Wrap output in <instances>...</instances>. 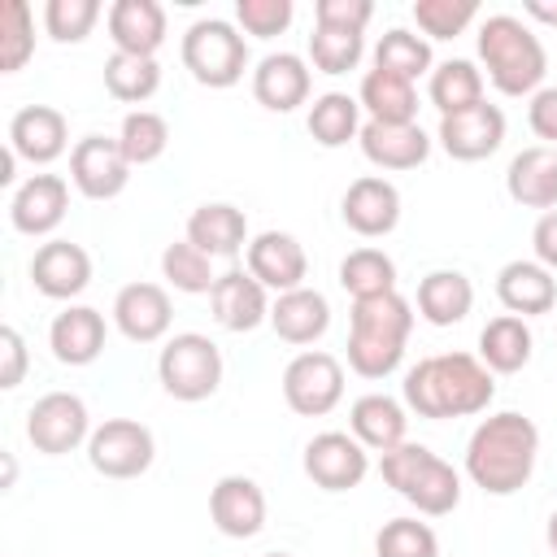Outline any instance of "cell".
<instances>
[{
  "label": "cell",
  "instance_id": "31",
  "mask_svg": "<svg viewBox=\"0 0 557 557\" xmlns=\"http://www.w3.org/2000/svg\"><path fill=\"white\" fill-rule=\"evenodd\" d=\"M348 426H352V435H357L366 448L392 453L396 444H405L409 418H405V405H400V400H392V396H383V392H370V396L352 400Z\"/></svg>",
  "mask_w": 557,
  "mask_h": 557
},
{
  "label": "cell",
  "instance_id": "40",
  "mask_svg": "<svg viewBox=\"0 0 557 557\" xmlns=\"http://www.w3.org/2000/svg\"><path fill=\"white\" fill-rule=\"evenodd\" d=\"M117 144H122V152H126L131 165H148V161H157V157L165 152V144H170V126H165L161 113H152V109H135V113L122 117Z\"/></svg>",
  "mask_w": 557,
  "mask_h": 557
},
{
  "label": "cell",
  "instance_id": "13",
  "mask_svg": "<svg viewBox=\"0 0 557 557\" xmlns=\"http://www.w3.org/2000/svg\"><path fill=\"white\" fill-rule=\"evenodd\" d=\"M435 139L453 161H483L505 144V113L496 104L479 100V104H470L461 113L440 117V135Z\"/></svg>",
  "mask_w": 557,
  "mask_h": 557
},
{
  "label": "cell",
  "instance_id": "50",
  "mask_svg": "<svg viewBox=\"0 0 557 557\" xmlns=\"http://www.w3.org/2000/svg\"><path fill=\"white\" fill-rule=\"evenodd\" d=\"M531 248H535V261L544 270H557V209L540 213V222L531 231Z\"/></svg>",
  "mask_w": 557,
  "mask_h": 557
},
{
  "label": "cell",
  "instance_id": "25",
  "mask_svg": "<svg viewBox=\"0 0 557 557\" xmlns=\"http://www.w3.org/2000/svg\"><path fill=\"white\" fill-rule=\"evenodd\" d=\"M52 357L61 366H91L104 352V313L91 305H70L48 326Z\"/></svg>",
  "mask_w": 557,
  "mask_h": 557
},
{
  "label": "cell",
  "instance_id": "48",
  "mask_svg": "<svg viewBox=\"0 0 557 557\" xmlns=\"http://www.w3.org/2000/svg\"><path fill=\"white\" fill-rule=\"evenodd\" d=\"M26 374V339L17 326H0V387H17Z\"/></svg>",
  "mask_w": 557,
  "mask_h": 557
},
{
  "label": "cell",
  "instance_id": "39",
  "mask_svg": "<svg viewBox=\"0 0 557 557\" xmlns=\"http://www.w3.org/2000/svg\"><path fill=\"white\" fill-rule=\"evenodd\" d=\"M161 274L170 278L174 292H187V296H205V292H213V283H218L213 257L200 252L191 239H178V244H170V248L161 252Z\"/></svg>",
  "mask_w": 557,
  "mask_h": 557
},
{
  "label": "cell",
  "instance_id": "9",
  "mask_svg": "<svg viewBox=\"0 0 557 557\" xmlns=\"http://www.w3.org/2000/svg\"><path fill=\"white\" fill-rule=\"evenodd\" d=\"M344 396V366L331 352H296L283 370V400L300 418H322Z\"/></svg>",
  "mask_w": 557,
  "mask_h": 557
},
{
  "label": "cell",
  "instance_id": "10",
  "mask_svg": "<svg viewBox=\"0 0 557 557\" xmlns=\"http://www.w3.org/2000/svg\"><path fill=\"white\" fill-rule=\"evenodd\" d=\"M26 440L48 457H61V453H74L78 444H87L91 440V418H87L83 396H74V392L39 396L26 413Z\"/></svg>",
  "mask_w": 557,
  "mask_h": 557
},
{
  "label": "cell",
  "instance_id": "5",
  "mask_svg": "<svg viewBox=\"0 0 557 557\" xmlns=\"http://www.w3.org/2000/svg\"><path fill=\"white\" fill-rule=\"evenodd\" d=\"M379 470H383V483L396 487V496L426 518H444L461 505V474L444 457H435L426 444H396L392 453H383Z\"/></svg>",
  "mask_w": 557,
  "mask_h": 557
},
{
  "label": "cell",
  "instance_id": "6",
  "mask_svg": "<svg viewBox=\"0 0 557 557\" xmlns=\"http://www.w3.org/2000/svg\"><path fill=\"white\" fill-rule=\"evenodd\" d=\"M157 379L174 400H209L222 383V352L209 335L200 331H183L174 339H165L161 357H157Z\"/></svg>",
  "mask_w": 557,
  "mask_h": 557
},
{
  "label": "cell",
  "instance_id": "41",
  "mask_svg": "<svg viewBox=\"0 0 557 557\" xmlns=\"http://www.w3.org/2000/svg\"><path fill=\"white\" fill-rule=\"evenodd\" d=\"M35 52V17L26 0H4L0 4V70L13 74L30 61Z\"/></svg>",
  "mask_w": 557,
  "mask_h": 557
},
{
  "label": "cell",
  "instance_id": "14",
  "mask_svg": "<svg viewBox=\"0 0 557 557\" xmlns=\"http://www.w3.org/2000/svg\"><path fill=\"white\" fill-rule=\"evenodd\" d=\"M339 213H344L348 231H357L361 239L392 235L396 222H400V191H396V183H387L379 174H361V178L348 183V191L339 200Z\"/></svg>",
  "mask_w": 557,
  "mask_h": 557
},
{
  "label": "cell",
  "instance_id": "34",
  "mask_svg": "<svg viewBox=\"0 0 557 557\" xmlns=\"http://www.w3.org/2000/svg\"><path fill=\"white\" fill-rule=\"evenodd\" d=\"M426 91H431V104L440 109V117L461 113V109H470V104L483 100V70L474 61H466V57L440 61L431 70V87Z\"/></svg>",
  "mask_w": 557,
  "mask_h": 557
},
{
  "label": "cell",
  "instance_id": "8",
  "mask_svg": "<svg viewBox=\"0 0 557 557\" xmlns=\"http://www.w3.org/2000/svg\"><path fill=\"white\" fill-rule=\"evenodd\" d=\"M157 457V440L135 418H109L87 440V461L104 479H139Z\"/></svg>",
  "mask_w": 557,
  "mask_h": 557
},
{
  "label": "cell",
  "instance_id": "32",
  "mask_svg": "<svg viewBox=\"0 0 557 557\" xmlns=\"http://www.w3.org/2000/svg\"><path fill=\"white\" fill-rule=\"evenodd\" d=\"M474 305V287L461 270H431L422 283H418V313L431 322V326H453L470 313Z\"/></svg>",
  "mask_w": 557,
  "mask_h": 557
},
{
  "label": "cell",
  "instance_id": "53",
  "mask_svg": "<svg viewBox=\"0 0 557 557\" xmlns=\"http://www.w3.org/2000/svg\"><path fill=\"white\" fill-rule=\"evenodd\" d=\"M261 557H292V553H261Z\"/></svg>",
  "mask_w": 557,
  "mask_h": 557
},
{
  "label": "cell",
  "instance_id": "23",
  "mask_svg": "<svg viewBox=\"0 0 557 557\" xmlns=\"http://www.w3.org/2000/svg\"><path fill=\"white\" fill-rule=\"evenodd\" d=\"M309 87H313L309 65H305V57H296V52H270V57H261V65L252 70V96H257V104H265L270 113H292V109H300V104L309 100Z\"/></svg>",
  "mask_w": 557,
  "mask_h": 557
},
{
  "label": "cell",
  "instance_id": "27",
  "mask_svg": "<svg viewBox=\"0 0 557 557\" xmlns=\"http://www.w3.org/2000/svg\"><path fill=\"white\" fill-rule=\"evenodd\" d=\"M496 296L513 318H535L557 305V278L540 261H509L496 274Z\"/></svg>",
  "mask_w": 557,
  "mask_h": 557
},
{
  "label": "cell",
  "instance_id": "30",
  "mask_svg": "<svg viewBox=\"0 0 557 557\" xmlns=\"http://www.w3.org/2000/svg\"><path fill=\"white\" fill-rule=\"evenodd\" d=\"M531 348H535V335H531L527 318L500 313L479 331V361L492 374H518L531 361Z\"/></svg>",
  "mask_w": 557,
  "mask_h": 557
},
{
  "label": "cell",
  "instance_id": "24",
  "mask_svg": "<svg viewBox=\"0 0 557 557\" xmlns=\"http://www.w3.org/2000/svg\"><path fill=\"white\" fill-rule=\"evenodd\" d=\"M505 191L522 209H557V148H522L505 170Z\"/></svg>",
  "mask_w": 557,
  "mask_h": 557
},
{
  "label": "cell",
  "instance_id": "47",
  "mask_svg": "<svg viewBox=\"0 0 557 557\" xmlns=\"http://www.w3.org/2000/svg\"><path fill=\"white\" fill-rule=\"evenodd\" d=\"M370 17H374L370 0H318L313 4V22L335 26V30H366Z\"/></svg>",
  "mask_w": 557,
  "mask_h": 557
},
{
  "label": "cell",
  "instance_id": "7",
  "mask_svg": "<svg viewBox=\"0 0 557 557\" xmlns=\"http://www.w3.org/2000/svg\"><path fill=\"white\" fill-rule=\"evenodd\" d=\"M183 65L205 87H235L248 70V44L231 22L200 17L183 35Z\"/></svg>",
  "mask_w": 557,
  "mask_h": 557
},
{
  "label": "cell",
  "instance_id": "42",
  "mask_svg": "<svg viewBox=\"0 0 557 557\" xmlns=\"http://www.w3.org/2000/svg\"><path fill=\"white\" fill-rule=\"evenodd\" d=\"M361 52H366L361 30L313 26V35H309V61H313L322 74H348V70H357Z\"/></svg>",
  "mask_w": 557,
  "mask_h": 557
},
{
  "label": "cell",
  "instance_id": "3",
  "mask_svg": "<svg viewBox=\"0 0 557 557\" xmlns=\"http://www.w3.org/2000/svg\"><path fill=\"white\" fill-rule=\"evenodd\" d=\"M413 331V305L400 292L352 300L348 313V370L361 379H387L409 344Z\"/></svg>",
  "mask_w": 557,
  "mask_h": 557
},
{
  "label": "cell",
  "instance_id": "4",
  "mask_svg": "<svg viewBox=\"0 0 557 557\" xmlns=\"http://www.w3.org/2000/svg\"><path fill=\"white\" fill-rule=\"evenodd\" d=\"M479 61L487 70V83L500 96H535L548 70L540 35L513 17V13H492L479 26Z\"/></svg>",
  "mask_w": 557,
  "mask_h": 557
},
{
  "label": "cell",
  "instance_id": "15",
  "mask_svg": "<svg viewBox=\"0 0 557 557\" xmlns=\"http://www.w3.org/2000/svg\"><path fill=\"white\" fill-rule=\"evenodd\" d=\"M248 274L265 287V292H296L305 287L309 274V257L300 248L296 235L287 231H261L257 239H248Z\"/></svg>",
  "mask_w": 557,
  "mask_h": 557
},
{
  "label": "cell",
  "instance_id": "16",
  "mask_svg": "<svg viewBox=\"0 0 557 557\" xmlns=\"http://www.w3.org/2000/svg\"><path fill=\"white\" fill-rule=\"evenodd\" d=\"M209 518L222 535L248 540L265 527V492L248 474H226L209 492Z\"/></svg>",
  "mask_w": 557,
  "mask_h": 557
},
{
  "label": "cell",
  "instance_id": "37",
  "mask_svg": "<svg viewBox=\"0 0 557 557\" xmlns=\"http://www.w3.org/2000/svg\"><path fill=\"white\" fill-rule=\"evenodd\" d=\"M104 87L113 100H126V104H144L157 96L161 87V65L157 57H131V52H113L104 61Z\"/></svg>",
  "mask_w": 557,
  "mask_h": 557
},
{
  "label": "cell",
  "instance_id": "43",
  "mask_svg": "<svg viewBox=\"0 0 557 557\" xmlns=\"http://www.w3.org/2000/svg\"><path fill=\"white\" fill-rule=\"evenodd\" d=\"M374 553L379 557H440V540L418 518H392V522L379 527Z\"/></svg>",
  "mask_w": 557,
  "mask_h": 557
},
{
  "label": "cell",
  "instance_id": "38",
  "mask_svg": "<svg viewBox=\"0 0 557 557\" xmlns=\"http://www.w3.org/2000/svg\"><path fill=\"white\" fill-rule=\"evenodd\" d=\"M374 70H387L396 78H418L431 70V44L405 26H392L379 44H374Z\"/></svg>",
  "mask_w": 557,
  "mask_h": 557
},
{
  "label": "cell",
  "instance_id": "2",
  "mask_svg": "<svg viewBox=\"0 0 557 557\" xmlns=\"http://www.w3.org/2000/svg\"><path fill=\"white\" fill-rule=\"evenodd\" d=\"M535 457H540L535 422L527 413L505 409L474 426V435L466 444V474L487 496H513L518 487H527Z\"/></svg>",
  "mask_w": 557,
  "mask_h": 557
},
{
  "label": "cell",
  "instance_id": "12",
  "mask_svg": "<svg viewBox=\"0 0 557 557\" xmlns=\"http://www.w3.org/2000/svg\"><path fill=\"white\" fill-rule=\"evenodd\" d=\"M70 178H74V187L87 200H113L131 183V161H126V152H122L117 139L87 135L70 152Z\"/></svg>",
  "mask_w": 557,
  "mask_h": 557
},
{
  "label": "cell",
  "instance_id": "20",
  "mask_svg": "<svg viewBox=\"0 0 557 557\" xmlns=\"http://www.w3.org/2000/svg\"><path fill=\"white\" fill-rule=\"evenodd\" d=\"M170 296L161 283H126L113 296V322L131 344H157L170 331Z\"/></svg>",
  "mask_w": 557,
  "mask_h": 557
},
{
  "label": "cell",
  "instance_id": "22",
  "mask_svg": "<svg viewBox=\"0 0 557 557\" xmlns=\"http://www.w3.org/2000/svg\"><path fill=\"white\" fill-rule=\"evenodd\" d=\"M209 305H213V318L218 326L244 335V331H257L261 322H270V300H265V287L248 274V270H226L218 274L213 292H209Z\"/></svg>",
  "mask_w": 557,
  "mask_h": 557
},
{
  "label": "cell",
  "instance_id": "21",
  "mask_svg": "<svg viewBox=\"0 0 557 557\" xmlns=\"http://www.w3.org/2000/svg\"><path fill=\"white\" fill-rule=\"evenodd\" d=\"M65 209H70V187L61 174H30L9 200V218L22 235H52Z\"/></svg>",
  "mask_w": 557,
  "mask_h": 557
},
{
  "label": "cell",
  "instance_id": "49",
  "mask_svg": "<svg viewBox=\"0 0 557 557\" xmlns=\"http://www.w3.org/2000/svg\"><path fill=\"white\" fill-rule=\"evenodd\" d=\"M527 122H531V131H535L548 148H557V87H540V91L531 96Z\"/></svg>",
  "mask_w": 557,
  "mask_h": 557
},
{
  "label": "cell",
  "instance_id": "35",
  "mask_svg": "<svg viewBox=\"0 0 557 557\" xmlns=\"http://www.w3.org/2000/svg\"><path fill=\"white\" fill-rule=\"evenodd\" d=\"M339 287L352 300H370V296H387L396 292V261L383 248H352L339 261Z\"/></svg>",
  "mask_w": 557,
  "mask_h": 557
},
{
  "label": "cell",
  "instance_id": "52",
  "mask_svg": "<svg viewBox=\"0 0 557 557\" xmlns=\"http://www.w3.org/2000/svg\"><path fill=\"white\" fill-rule=\"evenodd\" d=\"M548 548H553V553H557V513H553V518H548Z\"/></svg>",
  "mask_w": 557,
  "mask_h": 557
},
{
  "label": "cell",
  "instance_id": "1",
  "mask_svg": "<svg viewBox=\"0 0 557 557\" xmlns=\"http://www.w3.org/2000/svg\"><path fill=\"white\" fill-rule=\"evenodd\" d=\"M492 396V370L470 352H435L405 374V405L418 418H470L483 413Z\"/></svg>",
  "mask_w": 557,
  "mask_h": 557
},
{
  "label": "cell",
  "instance_id": "17",
  "mask_svg": "<svg viewBox=\"0 0 557 557\" xmlns=\"http://www.w3.org/2000/svg\"><path fill=\"white\" fill-rule=\"evenodd\" d=\"M9 148L30 161V165H48L57 161L65 148H70V126H65V113L52 109V104H26L13 113L9 122Z\"/></svg>",
  "mask_w": 557,
  "mask_h": 557
},
{
  "label": "cell",
  "instance_id": "29",
  "mask_svg": "<svg viewBox=\"0 0 557 557\" xmlns=\"http://www.w3.org/2000/svg\"><path fill=\"white\" fill-rule=\"evenodd\" d=\"M187 239L209 257H235L248 244V218H244V209H235L226 200L200 205L187 218Z\"/></svg>",
  "mask_w": 557,
  "mask_h": 557
},
{
  "label": "cell",
  "instance_id": "44",
  "mask_svg": "<svg viewBox=\"0 0 557 557\" xmlns=\"http://www.w3.org/2000/svg\"><path fill=\"white\" fill-rule=\"evenodd\" d=\"M96 22H100L96 0H48L44 4V30L57 44H83Z\"/></svg>",
  "mask_w": 557,
  "mask_h": 557
},
{
  "label": "cell",
  "instance_id": "28",
  "mask_svg": "<svg viewBox=\"0 0 557 557\" xmlns=\"http://www.w3.org/2000/svg\"><path fill=\"white\" fill-rule=\"evenodd\" d=\"M270 326L283 344H313L326 335L331 326V305L322 292L313 287H296V292H283L274 305H270Z\"/></svg>",
  "mask_w": 557,
  "mask_h": 557
},
{
  "label": "cell",
  "instance_id": "46",
  "mask_svg": "<svg viewBox=\"0 0 557 557\" xmlns=\"http://www.w3.org/2000/svg\"><path fill=\"white\" fill-rule=\"evenodd\" d=\"M292 0H235V17L248 35L257 39H274L292 26Z\"/></svg>",
  "mask_w": 557,
  "mask_h": 557
},
{
  "label": "cell",
  "instance_id": "45",
  "mask_svg": "<svg viewBox=\"0 0 557 557\" xmlns=\"http://www.w3.org/2000/svg\"><path fill=\"white\" fill-rule=\"evenodd\" d=\"M474 17H479L474 0H418L413 4V22L431 39H457Z\"/></svg>",
  "mask_w": 557,
  "mask_h": 557
},
{
  "label": "cell",
  "instance_id": "19",
  "mask_svg": "<svg viewBox=\"0 0 557 557\" xmlns=\"http://www.w3.org/2000/svg\"><path fill=\"white\" fill-rule=\"evenodd\" d=\"M30 283L48 300H74L91 283V257H87V248H78L70 239L39 244V252L30 257Z\"/></svg>",
  "mask_w": 557,
  "mask_h": 557
},
{
  "label": "cell",
  "instance_id": "18",
  "mask_svg": "<svg viewBox=\"0 0 557 557\" xmlns=\"http://www.w3.org/2000/svg\"><path fill=\"white\" fill-rule=\"evenodd\" d=\"M357 144L379 170H418L431 157V135L418 122H366Z\"/></svg>",
  "mask_w": 557,
  "mask_h": 557
},
{
  "label": "cell",
  "instance_id": "33",
  "mask_svg": "<svg viewBox=\"0 0 557 557\" xmlns=\"http://www.w3.org/2000/svg\"><path fill=\"white\" fill-rule=\"evenodd\" d=\"M370 122H413L418 117V91L409 78H396L387 70H370L357 91Z\"/></svg>",
  "mask_w": 557,
  "mask_h": 557
},
{
  "label": "cell",
  "instance_id": "11",
  "mask_svg": "<svg viewBox=\"0 0 557 557\" xmlns=\"http://www.w3.org/2000/svg\"><path fill=\"white\" fill-rule=\"evenodd\" d=\"M305 474L322 492H352L370 474V453L348 431H322L305 444Z\"/></svg>",
  "mask_w": 557,
  "mask_h": 557
},
{
  "label": "cell",
  "instance_id": "51",
  "mask_svg": "<svg viewBox=\"0 0 557 557\" xmlns=\"http://www.w3.org/2000/svg\"><path fill=\"white\" fill-rule=\"evenodd\" d=\"M522 9H527L531 17H540V22H548V26H557V4H553V0H527Z\"/></svg>",
  "mask_w": 557,
  "mask_h": 557
},
{
  "label": "cell",
  "instance_id": "26",
  "mask_svg": "<svg viewBox=\"0 0 557 557\" xmlns=\"http://www.w3.org/2000/svg\"><path fill=\"white\" fill-rule=\"evenodd\" d=\"M109 39L117 52L157 57L165 44V9L157 0H117L109 4Z\"/></svg>",
  "mask_w": 557,
  "mask_h": 557
},
{
  "label": "cell",
  "instance_id": "36",
  "mask_svg": "<svg viewBox=\"0 0 557 557\" xmlns=\"http://www.w3.org/2000/svg\"><path fill=\"white\" fill-rule=\"evenodd\" d=\"M309 135L322 148H344L348 139L361 135V100H352L348 91L318 96L313 109H309Z\"/></svg>",
  "mask_w": 557,
  "mask_h": 557
}]
</instances>
